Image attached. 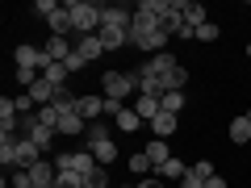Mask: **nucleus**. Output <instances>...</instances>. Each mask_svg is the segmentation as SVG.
<instances>
[{
  "label": "nucleus",
  "instance_id": "nucleus-1",
  "mask_svg": "<svg viewBox=\"0 0 251 188\" xmlns=\"http://www.w3.org/2000/svg\"><path fill=\"white\" fill-rule=\"evenodd\" d=\"M67 13H72L75 38H84V34H100V17H105V4H92V0H67Z\"/></svg>",
  "mask_w": 251,
  "mask_h": 188
},
{
  "label": "nucleus",
  "instance_id": "nucleus-2",
  "mask_svg": "<svg viewBox=\"0 0 251 188\" xmlns=\"http://www.w3.org/2000/svg\"><path fill=\"white\" fill-rule=\"evenodd\" d=\"M176 67H180V63L163 50V54H151V59L143 63V75H151V80L159 84V92H168V80H172V71H176Z\"/></svg>",
  "mask_w": 251,
  "mask_h": 188
},
{
  "label": "nucleus",
  "instance_id": "nucleus-3",
  "mask_svg": "<svg viewBox=\"0 0 251 188\" xmlns=\"http://www.w3.org/2000/svg\"><path fill=\"white\" fill-rule=\"evenodd\" d=\"M100 80H105V96L109 100H122V105H126V96L134 92V75H130V71H105Z\"/></svg>",
  "mask_w": 251,
  "mask_h": 188
},
{
  "label": "nucleus",
  "instance_id": "nucleus-4",
  "mask_svg": "<svg viewBox=\"0 0 251 188\" xmlns=\"http://www.w3.org/2000/svg\"><path fill=\"white\" fill-rule=\"evenodd\" d=\"M13 59H17V67H29V71H46V67H50L46 50H38V46H29V42L13 46Z\"/></svg>",
  "mask_w": 251,
  "mask_h": 188
},
{
  "label": "nucleus",
  "instance_id": "nucleus-5",
  "mask_svg": "<svg viewBox=\"0 0 251 188\" xmlns=\"http://www.w3.org/2000/svg\"><path fill=\"white\" fill-rule=\"evenodd\" d=\"M42 50H46V59H50V63H67V59L75 54V42H72V38H54V34H50Z\"/></svg>",
  "mask_w": 251,
  "mask_h": 188
},
{
  "label": "nucleus",
  "instance_id": "nucleus-6",
  "mask_svg": "<svg viewBox=\"0 0 251 188\" xmlns=\"http://www.w3.org/2000/svg\"><path fill=\"white\" fill-rule=\"evenodd\" d=\"M75 54H80L84 63H97L100 54H105V42H100V34H84V38H75Z\"/></svg>",
  "mask_w": 251,
  "mask_h": 188
},
{
  "label": "nucleus",
  "instance_id": "nucleus-7",
  "mask_svg": "<svg viewBox=\"0 0 251 188\" xmlns=\"http://www.w3.org/2000/svg\"><path fill=\"white\" fill-rule=\"evenodd\" d=\"M75 113H80L88 125H92V121H100V117H105V96H80Z\"/></svg>",
  "mask_w": 251,
  "mask_h": 188
},
{
  "label": "nucleus",
  "instance_id": "nucleus-8",
  "mask_svg": "<svg viewBox=\"0 0 251 188\" xmlns=\"http://www.w3.org/2000/svg\"><path fill=\"white\" fill-rule=\"evenodd\" d=\"M34 163H42V146L29 142V138H21V146H17V167H21V171H29Z\"/></svg>",
  "mask_w": 251,
  "mask_h": 188
},
{
  "label": "nucleus",
  "instance_id": "nucleus-9",
  "mask_svg": "<svg viewBox=\"0 0 251 188\" xmlns=\"http://www.w3.org/2000/svg\"><path fill=\"white\" fill-rule=\"evenodd\" d=\"M59 134L63 138H80V134H88V121H84L80 113H63L59 117Z\"/></svg>",
  "mask_w": 251,
  "mask_h": 188
},
{
  "label": "nucleus",
  "instance_id": "nucleus-10",
  "mask_svg": "<svg viewBox=\"0 0 251 188\" xmlns=\"http://www.w3.org/2000/svg\"><path fill=\"white\" fill-rule=\"evenodd\" d=\"M46 25H50V34L54 38H72L75 34V25H72V13H67V4H63L54 17H46Z\"/></svg>",
  "mask_w": 251,
  "mask_h": 188
},
{
  "label": "nucleus",
  "instance_id": "nucleus-11",
  "mask_svg": "<svg viewBox=\"0 0 251 188\" xmlns=\"http://www.w3.org/2000/svg\"><path fill=\"white\" fill-rule=\"evenodd\" d=\"M17 146H21V138L0 134V163H4V171H13V167H17Z\"/></svg>",
  "mask_w": 251,
  "mask_h": 188
},
{
  "label": "nucleus",
  "instance_id": "nucleus-12",
  "mask_svg": "<svg viewBox=\"0 0 251 188\" xmlns=\"http://www.w3.org/2000/svg\"><path fill=\"white\" fill-rule=\"evenodd\" d=\"M100 42H105V50H122V46L130 42V29H117V25H100Z\"/></svg>",
  "mask_w": 251,
  "mask_h": 188
},
{
  "label": "nucleus",
  "instance_id": "nucleus-13",
  "mask_svg": "<svg viewBox=\"0 0 251 188\" xmlns=\"http://www.w3.org/2000/svg\"><path fill=\"white\" fill-rule=\"evenodd\" d=\"M151 134L168 142V138L176 134V113H159V117H155V121H151Z\"/></svg>",
  "mask_w": 251,
  "mask_h": 188
},
{
  "label": "nucleus",
  "instance_id": "nucleus-14",
  "mask_svg": "<svg viewBox=\"0 0 251 188\" xmlns=\"http://www.w3.org/2000/svg\"><path fill=\"white\" fill-rule=\"evenodd\" d=\"M147 159H151L155 167H163V163L172 159V146L163 142V138H151V142H147Z\"/></svg>",
  "mask_w": 251,
  "mask_h": 188
},
{
  "label": "nucleus",
  "instance_id": "nucleus-15",
  "mask_svg": "<svg viewBox=\"0 0 251 188\" xmlns=\"http://www.w3.org/2000/svg\"><path fill=\"white\" fill-rule=\"evenodd\" d=\"M180 13H184V21H188L193 29L205 25V4H197V0H184V4H180Z\"/></svg>",
  "mask_w": 251,
  "mask_h": 188
},
{
  "label": "nucleus",
  "instance_id": "nucleus-16",
  "mask_svg": "<svg viewBox=\"0 0 251 188\" xmlns=\"http://www.w3.org/2000/svg\"><path fill=\"white\" fill-rule=\"evenodd\" d=\"M42 80L50 84V88H67V80H72V71H67L63 63H50V67L42 71Z\"/></svg>",
  "mask_w": 251,
  "mask_h": 188
},
{
  "label": "nucleus",
  "instance_id": "nucleus-17",
  "mask_svg": "<svg viewBox=\"0 0 251 188\" xmlns=\"http://www.w3.org/2000/svg\"><path fill=\"white\" fill-rule=\"evenodd\" d=\"M230 142L234 146H247L251 142V121H247V117H234V121H230Z\"/></svg>",
  "mask_w": 251,
  "mask_h": 188
},
{
  "label": "nucleus",
  "instance_id": "nucleus-18",
  "mask_svg": "<svg viewBox=\"0 0 251 188\" xmlns=\"http://www.w3.org/2000/svg\"><path fill=\"white\" fill-rule=\"evenodd\" d=\"M134 113L143 117V121H155V117L163 113V109H159V96H138V105H134Z\"/></svg>",
  "mask_w": 251,
  "mask_h": 188
},
{
  "label": "nucleus",
  "instance_id": "nucleus-19",
  "mask_svg": "<svg viewBox=\"0 0 251 188\" xmlns=\"http://www.w3.org/2000/svg\"><path fill=\"white\" fill-rule=\"evenodd\" d=\"M155 176H159V180H184V176H188V167L176 159V155H172V159L163 163V167H155Z\"/></svg>",
  "mask_w": 251,
  "mask_h": 188
},
{
  "label": "nucleus",
  "instance_id": "nucleus-20",
  "mask_svg": "<svg viewBox=\"0 0 251 188\" xmlns=\"http://www.w3.org/2000/svg\"><path fill=\"white\" fill-rule=\"evenodd\" d=\"M100 142H109V130H105V121H92L88 134H84V146L92 151V146H100Z\"/></svg>",
  "mask_w": 251,
  "mask_h": 188
},
{
  "label": "nucleus",
  "instance_id": "nucleus-21",
  "mask_svg": "<svg viewBox=\"0 0 251 188\" xmlns=\"http://www.w3.org/2000/svg\"><path fill=\"white\" fill-rule=\"evenodd\" d=\"M113 121H117V130H126V134H134L138 125H143V117H138V113H134V109H122V113H117V117H113Z\"/></svg>",
  "mask_w": 251,
  "mask_h": 188
},
{
  "label": "nucleus",
  "instance_id": "nucleus-22",
  "mask_svg": "<svg viewBox=\"0 0 251 188\" xmlns=\"http://www.w3.org/2000/svg\"><path fill=\"white\" fill-rule=\"evenodd\" d=\"M54 188H88V180H84L80 171H59V176H54Z\"/></svg>",
  "mask_w": 251,
  "mask_h": 188
},
{
  "label": "nucleus",
  "instance_id": "nucleus-23",
  "mask_svg": "<svg viewBox=\"0 0 251 188\" xmlns=\"http://www.w3.org/2000/svg\"><path fill=\"white\" fill-rule=\"evenodd\" d=\"M130 171H134V176H155V163L147 159V151L130 155Z\"/></svg>",
  "mask_w": 251,
  "mask_h": 188
},
{
  "label": "nucleus",
  "instance_id": "nucleus-24",
  "mask_svg": "<svg viewBox=\"0 0 251 188\" xmlns=\"http://www.w3.org/2000/svg\"><path fill=\"white\" fill-rule=\"evenodd\" d=\"M29 96H34V105L42 109V105H50V100H54V88H50V84H46V80H38L34 88H29Z\"/></svg>",
  "mask_w": 251,
  "mask_h": 188
},
{
  "label": "nucleus",
  "instance_id": "nucleus-25",
  "mask_svg": "<svg viewBox=\"0 0 251 188\" xmlns=\"http://www.w3.org/2000/svg\"><path fill=\"white\" fill-rule=\"evenodd\" d=\"M159 109H163V113H180V109H184V92H163Z\"/></svg>",
  "mask_w": 251,
  "mask_h": 188
},
{
  "label": "nucleus",
  "instance_id": "nucleus-26",
  "mask_svg": "<svg viewBox=\"0 0 251 188\" xmlns=\"http://www.w3.org/2000/svg\"><path fill=\"white\" fill-rule=\"evenodd\" d=\"M59 109H54V105H42V109H38V121H42V125H50V130H54V134H59Z\"/></svg>",
  "mask_w": 251,
  "mask_h": 188
},
{
  "label": "nucleus",
  "instance_id": "nucleus-27",
  "mask_svg": "<svg viewBox=\"0 0 251 188\" xmlns=\"http://www.w3.org/2000/svg\"><path fill=\"white\" fill-rule=\"evenodd\" d=\"M92 155H97L100 167H109V163L117 159V146H113V142H100V146H92Z\"/></svg>",
  "mask_w": 251,
  "mask_h": 188
},
{
  "label": "nucleus",
  "instance_id": "nucleus-28",
  "mask_svg": "<svg viewBox=\"0 0 251 188\" xmlns=\"http://www.w3.org/2000/svg\"><path fill=\"white\" fill-rule=\"evenodd\" d=\"M88 188H109V167H100V163H97V171L88 176Z\"/></svg>",
  "mask_w": 251,
  "mask_h": 188
},
{
  "label": "nucleus",
  "instance_id": "nucleus-29",
  "mask_svg": "<svg viewBox=\"0 0 251 188\" xmlns=\"http://www.w3.org/2000/svg\"><path fill=\"white\" fill-rule=\"evenodd\" d=\"M188 171H193V176H197V180H209V176H218V171H214V163H209V159L193 163V167H188Z\"/></svg>",
  "mask_w": 251,
  "mask_h": 188
},
{
  "label": "nucleus",
  "instance_id": "nucleus-30",
  "mask_svg": "<svg viewBox=\"0 0 251 188\" xmlns=\"http://www.w3.org/2000/svg\"><path fill=\"white\" fill-rule=\"evenodd\" d=\"M38 80H42V71H29V67H17V84H25V88H34Z\"/></svg>",
  "mask_w": 251,
  "mask_h": 188
},
{
  "label": "nucleus",
  "instance_id": "nucleus-31",
  "mask_svg": "<svg viewBox=\"0 0 251 188\" xmlns=\"http://www.w3.org/2000/svg\"><path fill=\"white\" fill-rule=\"evenodd\" d=\"M59 9H63L59 0H38V4H34V13H42V17H54Z\"/></svg>",
  "mask_w": 251,
  "mask_h": 188
},
{
  "label": "nucleus",
  "instance_id": "nucleus-32",
  "mask_svg": "<svg viewBox=\"0 0 251 188\" xmlns=\"http://www.w3.org/2000/svg\"><path fill=\"white\" fill-rule=\"evenodd\" d=\"M218 34H222V29H218L214 21H205V25L197 29V38H201V42H218Z\"/></svg>",
  "mask_w": 251,
  "mask_h": 188
},
{
  "label": "nucleus",
  "instance_id": "nucleus-33",
  "mask_svg": "<svg viewBox=\"0 0 251 188\" xmlns=\"http://www.w3.org/2000/svg\"><path fill=\"white\" fill-rule=\"evenodd\" d=\"M122 109H126L122 100H109V96H105V117H117V113H122Z\"/></svg>",
  "mask_w": 251,
  "mask_h": 188
},
{
  "label": "nucleus",
  "instance_id": "nucleus-34",
  "mask_svg": "<svg viewBox=\"0 0 251 188\" xmlns=\"http://www.w3.org/2000/svg\"><path fill=\"white\" fill-rule=\"evenodd\" d=\"M63 67H67V71H72V75H75V71H80V67H88V63H84V59H80V54H72V59L63 63Z\"/></svg>",
  "mask_w": 251,
  "mask_h": 188
},
{
  "label": "nucleus",
  "instance_id": "nucleus-35",
  "mask_svg": "<svg viewBox=\"0 0 251 188\" xmlns=\"http://www.w3.org/2000/svg\"><path fill=\"white\" fill-rule=\"evenodd\" d=\"M180 188H205V180H197V176H193V171H188V176L180 180Z\"/></svg>",
  "mask_w": 251,
  "mask_h": 188
},
{
  "label": "nucleus",
  "instance_id": "nucleus-36",
  "mask_svg": "<svg viewBox=\"0 0 251 188\" xmlns=\"http://www.w3.org/2000/svg\"><path fill=\"white\" fill-rule=\"evenodd\" d=\"M138 188H163V180L159 176H143V180H138Z\"/></svg>",
  "mask_w": 251,
  "mask_h": 188
},
{
  "label": "nucleus",
  "instance_id": "nucleus-37",
  "mask_svg": "<svg viewBox=\"0 0 251 188\" xmlns=\"http://www.w3.org/2000/svg\"><path fill=\"white\" fill-rule=\"evenodd\" d=\"M205 188H226V180H222V176H209V180H205Z\"/></svg>",
  "mask_w": 251,
  "mask_h": 188
},
{
  "label": "nucleus",
  "instance_id": "nucleus-38",
  "mask_svg": "<svg viewBox=\"0 0 251 188\" xmlns=\"http://www.w3.org/2000/svg\"><path fill=\"white\" fill-rule=\"evenodd\" d=\"M122 188H138V184H122Z\"/></svg>",
  "mask_w": 251,
  "mask_h": 188
},
{
  "label": "nucleus",
  "instance_id": "nucleus-39",
  "mask_svg": "<svg viewBox=\"0 0 251 188\" xmlns=\"http://www.w3.org/2000/svg\"><path fill=\"white\" fill-rule=\"evenodd\" d=\"M247 59H251V42H247Z\"/></svg>",
  "mask_w": 251,
  "mask_h": 188
}]
</instances>
